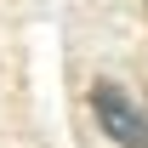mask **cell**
I'll return each mask as SVG.
<instances>
[{"label": "cell", "instance_id": "cell-1", "mask_svg": "<svg viewBox=\"0 0 148 148\" xmlns=\"http://www.w3.org/2000/svg\"><path fill=\"white\" fill-rule=\"evenodd\" d=\"M91 114H97V125L108 131L114 148H148V114L125 97V86L97 80L91 86Z\"/></svg>", "mask_w": 148, "mask_h": 148}]
</instances>
